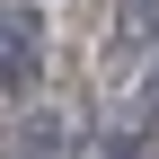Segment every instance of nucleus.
I'll use <instances>...</instances> for the list:
<instances>
[{
    "label": "nucleus",
    "mask_w": 159,
    "mask_h": 159,
    "mask_svg": "<svg viewBox=\"0 0 159 159\" xmlns=\"http://www.w3.org/2000/svg\"><path fill=\"white\" fill-rule=\"evenodd\" d=\"M44 80V18L27 0H0V97H27Z\"/></svg>",
    "instance_id": "1"
},
{
    "label": "nucleus",
    "mask_w": 159,
    "mask_h": 159,
    "mask_svg": "<svg viewBox=\"0 0 159 159\" xmlns=\"http://www.w3.org/2000/svg\"><path fill=\"white\" fill-rule=\"evenodd\" d=\"M115 27L124 44H159V0H115Z\"/></svg>",
    "instance_id": "2"
}]
</instances>
